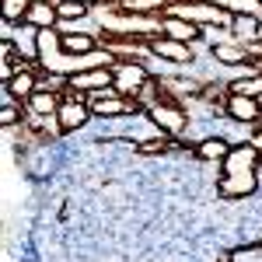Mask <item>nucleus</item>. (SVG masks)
<instances>
[{
    "mask_svg": "<svg viewBox=\"0 0 262 262\" xmlns=\"http://www.w3.org/2000/svg\"><path fill=\"white\" fill-rule=\"evenodd\" d=\"M147 119L154 122V129L164 133V137H171V140H182L185 137V129H189V112H185V105L179 98H161L154 101V105H147V112H143Z\"/></svg>",
    "mask_w": 262,
    "mask_h": 262,
    "instance_id": "obj_1",
    "label": "nucleus"
},
{
    "mask_svg": "<svg viewBox=\"0 0 262 262\" xmlns=\"http://www.w3.org/2000/svg\"><path fill=\"white\" fill-rule=\"evenodd\" d=\"M112 70H116V84H112V88L119 91L122 98H137L140 101V91L154 81V70H150L147 60H116Z\"/></svg>",
    "mask_w": 262,
    "mask_h": 262,
    "instance_id": "obj_2",
    "label": "nucleus"
},
{
    "mask_svg": "<svg viewBox=\"0 0 262 262\" xmlns=\"http://www.w3.org/2000/svg\"><path fill=\"white\" fill-rule=\"evenodd\" d=\"M91 105V112H95V119H133V116H140L143 105L137 98H122L116 88H108V91H98V95H91L88 98Z\"/></svg>",
    "mask_w": 262,
    "mask_h": 262,
    "instance_id": "obj_3",
    "label": "nucleus"
},
{
    "mask_svg": "<svg viewBox=\"0 0 262 262\" xmlns=\"http://www.w3.org/2000/svg\"><path fill=\"white\" fill-rule=\"evenodd\" d=\"M116 84V70L112 67H91V70H81L74 77H67V98H91L98 91H108Z\"/></svg>",
    "mask_w": 262,
    "mask_h": 262,
    "instance_id": "obj_4",
    "label": "nucleus"
},
{
    "mask_svg": "<svg viewBox=\"0 0 262 262\" xmlns=\"http://www.w3.org/2000/svg\"><path fill=\"white\" fill-rule=\"evenodd\" d=\"M147 53H150L154 60L168 63V67H185V63H192V56H196L189 42L168 39V35H150V42H147Z\"/></svg>",
    "mask_w": 262,
    "mask_h": 262,
    "instance_id": "obj_5",
    "label": "nucleus"
},
{
    "mask_svg": "<svg viewBox=\"0 0 262 262\" xmlns=\"http://www.w3.org/2000/svg\"><path fill=\"white\" fill-rule=\"evenodd\" d=\"M221 108H224L227 119L238 122V126H245V129L262 126V105H259V98H248V95H227Z\"/></svg>",
    "mask_w": 262,
    "mask_h": 262,
    "instance_id": "obj_6",
    "label": "nucleus"
},
{
    "mask_svg": "<svg viewBox=\"0 0 262 262\" xmlns=\"http://www.w3.org/2000/svg\"><path fill=\"white\" fill-rule=\"evenodd\" d=\"M259 164H262V154L248 140H242L234 143L227 150V158L221 161V175H252V171H259Z\"/></svg>",
    "mask_w": 262,
    "mask_h": 262,
    "instance_id": "obj_7",
    "label": "nucleus"
},
{
    "mask_svg": "<svg viewBox=\"0 0 262 262\" xmlns=\"http://www.w3.org/2000/svg\"><path fill=\"white\" fill-rule=\"evenodd\" d=\"M91 119H95V112L84 98H63L60 112H56V129H60V137H67V133L84 129Z\"/></svg>",
    "mask_w": 262,
    "mask_h": 262,
    "instance_id": "obj_8",
    "label": "nucleus"
},
{
    "mask_svg": "<svg viewBox=\"0 0 262 262\" xmlns=\"http://www.w3.org/2000/svg\"><path fill=\"white\" fill-rule=\"evenodd\" d=\"M11 46H14V53H18V63H28V67L39 63V28H32L28 21L14 25Z\"/></svg>",
    "mask_w": 262,
    "mask_h": 262,
    "instance_id": "obj_9",
    "label": "nucleus"
},
{
    "mask_svg": "<svg viewBox=\"0 0 262 262\" xmlns=\"http://www.w3.org/2000/svg\"><path fill=\"white\" fill-rule=\"evenodd\" d=\"M255 192H259V171H252V175H221V182H217L221 200H245V196H255Z\"/></svg>",
    "mask_w": 262,
    "mask_h": 262,
    "instance_id": "obj_10",
    "label": "nucleus"
},
{
    "mask_svg": "<svg viewBox=\"0 0 262 262\" xmlns=\"http://www.w3.org/2000/svg\"><path fill=\"white\" fill-rule=\"evenodd\" d=\"M63 91H49V88H39L32 98L25 101L28 105V112L32 116H39V119H56V112H60V105H63Z\"/></svg>",
    "mask_w": 262,
    "mask_h": 262,
    "instance_id": "obj_11",
    "label": "nucleus"
},
{
    "mask_svg": "<svg viewBox=\"0 0 262 262\" xmlns=\"http://www.w3.org/2000/svg\"><path fill=\"white\" fill-rule=\"evenodd\" d=\"M32 28H39V32H46V28H60V11H56V0H35L28 11H25V18Z\"/></svg>",
    "mask_w": 262,
    "mask_h": 262,
    "instance_id": "obj_12",
    "label": "nucleus"
},
{
    "mask_svg": "<svg viewBox=\"0 0 262 262\" xmlns=\"http://www.w3.org/2000/svg\"><path fill=\"white\" fill-rule=\"evenodd\" d=\"M203 32L206 28H200V25H192V21L185 18H171V14H161V35H168V39H179V42H192L203 39Z\"/></svg>",
    "mask_w": 262,
    "mask_h": 262,
    "instance_id": "obj_13",
    "label": "nucleus"
},
{
    "mask_svg": "<svg viewBox=\"0 0 262 262\" xmlns=\"http://www.w3.org/2000/svg\"><path fill=\"white\" fill-rule=\"evenodd\" d=\"M231 147H234V143L227 140V137H203V140L192 143V154H196L200 161H210V164L217 161V164H221L224 158H227Z\"/></svg>",
    "mask_w": 262,
    "mask_h": 262,
    "instance_id": "obj_14",
    "label": "nucleus"
},
{
    "mask_svg": "<svg viewBox=\"0 0 262 262\" xmlns=\"http://www.w3.org/2000/svg\"><path fill=\"white\" fill-rule=\"evenodd\" d=\"M175 147H182V140H171V137H164V133H158V137H143V140L133 143V150H137L140 158H161V154H171Z\"/></svg>",
    "mask_w": 262,
    "mask_h": 262,
    "instance_id": "obj_15",
    "label": "nucleus"
},
{
    "mask_svg": "<svg viewBox=\"0 0 262 262\" xmlns=\"http://www.w3.org/2000/svg\"><path fill=\"white\" fill-rule=\"evenodd\" d=\"M231 35L242 42V46H259V18H252V14H234L231 18Z\"/></svg>",
    "mask_w": 262,
    "mask_h": 262,
    "instance_id": "obj_16",
    "label": "nucleus"
},
{
    "mask_svg": "<svg viewBox=\"0 0 262 262\" xmlns=\"http://www.w3.org/2000/svg\"><path fill=\"white\" fill-rule=\"evenodd\" d=\"M227 95H248V98H262V74H242V77L227 81Z\"/></svg>",
    "mask_w": 262,
    "mask_h": 262,
    "instance_id": "obj_17",
    "label": "nucleus"
},
{
    "mask_svg": "<svg viewBox=\"0 0 262 262\" xmlns=\"http://www.w3.org/2000/svg\"><path fill=\"white\" fill-rule=\"evenodd\" d=\"M28 119V105L25 101H7V105H0V126L4 129H14L21 122Z\"/></svg>",
    "mask_w": 262,
    "mask_h": 262,
    "instance_id": "obj_18",
    "label": "nucleus"
},
{
    "mask_svg": "<svg viewBox=\"0 0 262 262\" xmlns=\"http://www.w3.org/2000/svg\"><path fill=\"white\" fill-rule=\"evenodd\" d=\"M56 11H60V21H84V18H91V14H95L91 7L74 4V0H56Z\"/></svg>",
    "mask_w": 262,
    "mask_h": 262,
    "instance_id": "obj_19",
    "label": "nucleus"
},
{
    "mask_svg": "<svg viewBox=\"0 0 262 262\" xmlns=\"http://www.w3.org/2000/svg\"><path fill=\"white\" fill-rule=\"evenodd\" d=\"M32 4H35V0H4V21H7V25H21L25 11H28Z\"/></svg>",
    "mask_w": 262,
    "mask_h": 262,
    "instance_id": "obj_20",
    "label": "nucleus"
},
{
    "mask_svg": "<svg viewBox=\"0 0 262 262\" xmlns=\"http://www.w3.org/2000/svg\"><path fill=\"white\" fill-rule=\"evenodd\" d=\"M245 140H248V143H252V147H255V150L262 154V126H255V129H252V133H248Z\"/></svg>",
    "mask_w": 262,
    "mask_h": 262,
    "instance_id": "obj_21",
    "label": "nucleus"
},
{
    "mask_svg": "<svg viewBox=\"0 0 262 262\" xmlns=\"http://www.w3.org/2000/svg\"><path fill=\"white\" fill-rule=\"evenodd\" d=\"M217 262H234V248H227V252H221V255H217Z\"/></svg>",
    "mask_w": 262,
    "mask_h": 262,
    "instance_id": "obj_22",
    "label": "nucleus"
},
{
    "mask_svg": "<svg viewBox=\"0 0 262 262\" xmlns=\"http://www.w3.org/2000/svg\"><path fill=\"white\" fill-rule=\"evenodd\" d=\"M259 105H262V98H259Z\"/></svg>",
    "mask_w": 262,
    "mask_h": 262,
    "instance_id": "obj_23",
    "label": "nucleus"
},
{
    "mask_svg": "<svg viewBox=\"0 0 262 262\" xmlns=\"http://www.w3.org/2000/svg\"><path fill=\"white\" fill-rule=\"evenodd\" d=\"M119 4H122V0H119Z\"/></svg>",
    "mask_w": 262,
    "mask_h": 262,
    "instance_id": "obj_24",
    "label": "nucleus"
}]
</instances>
